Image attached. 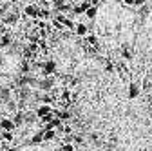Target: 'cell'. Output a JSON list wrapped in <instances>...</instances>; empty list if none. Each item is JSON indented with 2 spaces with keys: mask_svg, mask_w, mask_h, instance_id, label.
I'll list each match as a JSON object with an SVG mask.
<instances>
[{
  "mask_svg": "<svg viewBox=\"0 0 152 151\" xmlns=\"http://www.w3.org/2000/svg\"><path fill=\"white\" fill-rule=\"evenodd\" d=\"M103 67H105L107 73H114V71H116V64L110 62V60H103Z\"/></svg>",
  "mask_w": 152,
  "mask_h": 151,
  "instance_id": "obj_14",
  "label": "cell"
},
{
  "mask_svg": "<svg viewBox=\"0 0 152 151\" xmlns=\"http://www.w3.org/2000/svg\"><path fill=\"white\" fill-rule=\"evenodd\" d=\"M143 151H145V149H143Z\"/></svg>",
  "mask_w": 152,
  "mask_h": 151,
  "instance_id": "obj_32",
  "label": "cell"
},
{
  "mask_svg": "<svg viewBox=\"0 0 152 151\" xmlns=\"http://www.w3.org/2000/svg\"><path fill=\"white\" fill-rule=\"evenodd\" d=\"M56 73V62L54 60H45L42 62V75L44 77H51Z\"/></svg>",
  "mask_w": 152,
  "mask_h": 151,
  "instance_id": "obj_1",
  "label": "cell"
},
{
  "mask_svg": "<svg viewBox=\"0 0 152 151\" xmlns=\"http://www.w3.org/2000/svg\"><path fill=\"white\" fill-rule=\"evenodd\" d=\"M24 15L29 16V18H38V15H40V7H38V4H27L24 7Z\"/></svg>",
  "mask_w": 152,
  "mask_h": 151,
  "instance_id": "obj_2",
  "label": "cell"
},
{
  "mask_svg": "<svg viewBox=\"0 0 152 151\" xmlns=\"http://www.w3.org/2000/svg\"><path fill=\"white\" fill-rule=\"evenodd\" d=\"M121 58L125 62H130V60H134V53H132V49L129 46H123L121 47Z\"/></svg>",
  "mask_w": 152,
  "mask_h": 151,
  "instance_id": "obj_7",
  "label": "cell"
},
{
  "mask_svg": "<svg viewBox=\"0 0 152 151\" xmlns=\"http://www.w3.org/2000/svg\"><path fill=\"white\" fill-rule=\"evenodd\" d=\"M22 73H29V62H24L22 64Z\"/></svg>",
  "mask_w": 152,
  "mask_h": 151,
  "instance_id": "obj_26",
  "label": "cell"
},
{
  "mask_svg": "<svg viewBox=\"0 0 152 151\" xmlns=\"http://www.w3.org/2000/svg\"><path fill=\"white\" fill-rule=\"evenodd\" d=\"M71 140H72L74 144H83V137H82V135H74V137H71Z\"/></svg>",
  "mask_w": 152,
  "mask_h": 151,
  "instance_id": "obj_22",
  "label": "cell"
},
{
  "mask_svg": "<svg viewBox=\"0 0 152 151\" xmlns=\"http://www.w3.org/2000/svg\"><path fill=\"white\" fill-rule=\"evenodd\" d=\"M7 107H9V109H15V107H16V104H15V102H9V104H7Z\"/></svg>",
  "mask_w": 152,
  "mask_h": 151,
  "instance_id": "obj_29",
  "label": "cell"
},
{
  "mask_svg": "<svg viewBox=\"0 0 152 151\" xmlns=\"http://www.w3.org/2000/svg\"><path fill=\"white\" fill-rule=\"evenodd\" d=\"M2 16H4V24H6V26H15V24H18V15H16V13H4Z\"/></svg>",
  "mask_w": 152,
  "mask_h": 151,
  "instance_id": "obj_5",
  "label": "cell"
},
{
  "mask_svg": "<svg viewBox=\"0 0 152 151\" xmlns=\"http://www.w3.org/2000/svg\"><path fill=\"white\" fill-rule=\"evenodd\" d=\"M125 6H134V0H121Z\"/></svg>",
  "mask_w": 152,
  "mask_h": 151,
  "instance_id": "obj_28",
  "label": "cell"
},
{
  "mask_svg": "<svg viewBox=\"0 0 152 151\" xmlns=\"http://www.w3.org/2000/svg\"><path fill=\"white\" fill-rule=\"evenodd\" d=\"M0 129L2 131H13L16 129V124L13 122V118H0Z\"/></svg>",
  "mask_w": 152,
  "mask_h": 151,
  "instance_id": "obj_4",
  "label": "cell"
},
{
  "mask_svg": "<svg viewBox=\"0 0 152 151\" xmlns=\"http://www.w3.org/2000/svg\"><path fill=\"white\" fill-rule=\"evenodd\" d=\"M62 151H76V149H74L69 142H65V144H62Z\"/></svg>",
  "mask_w": 152,
  "mask_h": 151,
  "instance_id": "obj_24",
  "label": "cell"
},
{
  "mask_svg": "<svg viewBox=\"0 0 152 151\" xmlns=\"http://www.w3.org/2000/svg\"><path fill=\"white\" fill-rule=\"evenodd\" d=\"M53 111H54L53 106H49V104H40V106L36 107V117H38V118H45V117L51 115Z\"/></svg>",
  "mask_w": 152,
  "mask_h": 151,
  "instance_id": "obj_3",
  "label": "cell"
},
{
  "mask_svg": "<svg viewBox=\"0 0 152 151\" xmlns=\"http://www.w3.org/2000/svg\"><path fill=\"white\" fill-rule=\"evenodd\" d=\"M141 86H143V89H147V91H148V89H152V80H148V78H145Z\"/></svg>",
  "mask_w": 152,
  "mask_h": 151,
  "instance_id": "obj_23",
  "label": "cell"
},
{
  "mask_svg": "<svg viewBox=\"0 0 152 151\" xmlns=\"http://www.w3.org/2000/svg\"><path fill=\"white\" fill-rule=\"evenodd\" d=\"M140 97V86L136 82L129 84V98H138Z\"/></svg>",
  "mask_w": 152,
  "mask_h": 151,
  "instance_id": "obj_8",
  "label": "cell"
},
{
  "mask_svg": "<svg viewBox=\"0 0 152 151\" xmlns=\"http://www.w3.org/2000/svg\"><path fill=\"white\" fill-rule=\"evenodd\" d=\"M51 24H53V27H54V29H58V31H64V29H65V27H64V22H60L58 18H53Z\"/></svg>",
  "mask_w": 152,
  "mask_h": 151,
  "instance_id": "obj_19",
  "label": "cell"
},
{
  "mask_svg": "<svg viewBox=\"0 0 152 151\" xmlns=\"http://www.w3.org/2000/svg\"><path fill=\"white\" fill-rule=\"evenodd\" d=\"M96 15H98V7H92V6H91V7L85 11V16L91 18V20H94V18H96Z\"/></svg>",
  "mask_w": 152,
  "mask_h": 151,
  "instance_id": "obj_15",
  "label": "cell"
},
{
  "mask_svg": "<svg viewBox=\"0 0 152 151\" xmlns=\"http://www.w3.org/2000/svg\"><path fill=\"white\" fill-rule=\"evenodd\" d=\"M147 0H134V7H143Z\"/></svg>",
  "mask_w": 152,
  "mask_h": 151,
  "instance_id": "obj_25",
  "label": "cell"
},
{
  "mask_svg": "<svg viewBox=\"0 0 152 151\" xmlns=\"http://www.w3.org/2000/svg\"><path fill=\"white\" fill-rule=\"evenodd\" d=\"M42 131H44V140L45 142H51V140L56 138V131L54 129H42Z\"/></svg>",
  "mask_w": 152,
  "mask_h": 151,
  "instance_id": "obj_12",
  "label": "cell"
},
{
  "mask_svg": "<svg viewBox=\"0 0 152 151\" xmlns=\"http://www.w3.org/2000/svg\"><path fill=\"white\" fill-rule=\"evenodd\" d=\"M53 86H54V80H53L51 77H45V78H44V80L40 82V87H42L44 91H49V89H51Z\"/></svg>",
  "mask_w": 152,
  "mask_h": 151,
  "instance_id": "obj_11",
  "label": "cell"
},
{
  "mask_svg": "<svg viewBox=\"0 0 152 151\" xmlns=\"http://www.w3.org/2000/svg\"><path fill=\"white\" fill-rule=\"evenodd\" d=\"M64 27H65V29H71V31H74V27H76V22L72 20V18H65V20H64Z\"/></svg>",
  "mask_w": 152,
  "mask_h": 151,
  "instance_id": "obj_17",
  "label": "cell"
},
{
  "mask_svg": "<svg viewBox=\"0 0 152 151\" xmlns=\"http://www.w3.org/2000/svg\"><path fill=\"white\" fill-rule=\"evenodd\" d=\"M91 140L92 142H98V133H91Z\"/></svg>",
  "mask_w": 152,
  "mask_h": 151,
  "instance_id": "obj_27",
  "label": "cell"
},
{
  "mask_svg": "<svg viewBox=\"0 0 152 151\" xmlns=\"http://www.w3.org/2000/svg\"><path fill=\"white\" fill-rule=\"evenodd\" d=\"M54 98H56V97H51L49 93H47V95H44V97H42V104H49V106H51V104L54 102Z\"/></svg>",
  "mask_w": 152,
  "mask_h": 151,
  "instance_id": "obj_20",
  "label": "cell"
},
{
  "mask_svg": "<svg viewBox=\"0 0 152 151\" xmlns=\"http://www.w3.org/2000/svg\"><path fill=\"white\" fill-rule=\"evenodd\" d=\"M51 9H40V15H38V18H40V20H49V18H51Z\"/></svg>",
  "mask_w": 152,
  "mask_h": 151,
  "instance_id": "obj_16",
  "label": "cell"
},
{
  "mask_svg": "<svg viewBox=\"0 0 152 151\" xmlns=\"http://www.w3.org/2000/svg\"><path fill=\"white\" fill-rule=\"evenodd\" d=\"M40 142H44V131H38L31 137V144H40Z\"/></svg>",
  "mask_w": 152,
  "mask_h": 151,
  "instance_id": "obj_13",
  "label": "cell"
},
{
  "mask_svg": "<svg viewBox=\"0 0 152 151\" xmlns=\"http://www.w3.org/2000/svg\"><path fill=\"white\" fill-rule=\"evenodd\" d=\"M13 122H15L16 126H22V124H24V115H22V111H20V113H18V115L13 118Z\"/></svg>",
  "mask_w": 152,
  "mask_h": 151,
  "instance_id": "obj_21",
  "label": "cell"
},
{
  "mask_svg": "<svg viewBox=\"0 0 152 151\" xmlns=\"http://www.w3.org/2000/svg\"><path fill=\"white\" fill-rule=\"evenodd\" d=\"M148 2H152V0H148Z\"/></svg>",
  "mask_w": 152,
  "mask_h": 151,
  "instance_id": "obj_31",
  "label": "cell"
},
{
  "mask_svg": "<svg viewBox=\"0 0 152 151\" xmlns=\"http://www.w3.org/2000/svg\"><path fill=\"white\" fill-rule=\"evenodd\" d=\"M11 35L9 33H4L2 36H0V47H9L11 46Z\"/></svg>",
  "mask_w": 152,
  "mask_h": 151,
  "instance_id": "obj_10",
  "label": "cell"
},
{
  "mask_svg": "<svg viewBox=\"0 0 152 151\" xmlns=\"http://www.w3.org/2000/svg\"><path fill=\"white\" fill-rule=\"evenodd\" d=\"M89 26L87 24H82V22H78V24H76V27H74V33L76 35H78V36H83V38H85V36L89 35Z\"/></svg>",
  "mask_w": 152,
  "mask_h": 151,
  "instance_id": "obj_6",
  "label": "cell"
},
{
  "mask_svg": "<svg viewBox=\"0 0 152 151\" xmlns=\"http://www.w3.org/2000/svg\"><path fill=\"white\" fill-rule=\"evenodd\" d=\"M4 13H6V11L2 9V6H0V15H4Z\"/></svg>",
  "mask_w": 152,
  "mask_h": 151,
  "instance_id": "obj_30",
  "label": "cell"
},
{
  "mask_svg": "<svg viewBox=\"0 0 152 151\" xmlns=\"http://www.w3.org/2000/svg\"><path fill=\"white\" fill-rule=\"evenodd\" d=\"M2 140L4 142H13L15 140V135L11 133V131H2Z\"/></svg>",
  "mask_w": 152,
  "mask_h": 151,
  "instance_id": "obj_18",
  "label": "cell"
},
{
  "mask_svg": "<svg viewBox=\"0 0 152 151\" xmlns=\"http://www.w3.org/2000/svg\"><path fill=\"white\" fill-rule=\"evenodd\" d=\"M85 42H87L89 46H92L94 49H98V47H100V42H98V36L94 35V33H89V35L85 36Z\"/></svg>",
  "mask_w": 152,
  "mask_h": 151,
  "instance_id": "obj_9",
  "label": "cell"
}]
</instances>
